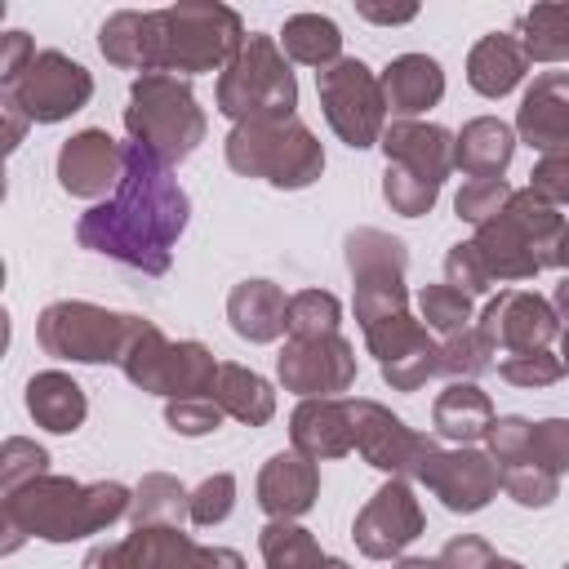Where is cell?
I'll return each instance as SVG.
<instances>
[{
	"mask_svg": "<svg viewBox=\"0 0 569 569\" xmlns=\"http://www.w3.org/2000/svg\"><path fill=\"white\" fill-rule=\"evenodd\" d=\"M227 511H231V476L204 480V485H200V493H196V507H191V516H196L200 525H209V520H222Z\"/></svg>",
	"mask_w": 569,
	"mask_h": 569,
	"instance_id": "30",
	"label": "cell"
},
{
	"mask_svg": "<svg viewBox=\"0 0 569 569\" xmlns=\"http://www.w3.org/2000/svg\"><path fill=\"white\" fill-rule=\"evenodd\" d=\"M280 40H284V53H289V58H298V62H307V67H320V71H325V67L338 58V49H342L338 27H333L329 18H320V13H298V18H289L284 31H280Z\"/></svg>",
	"mask_w": 569,
	"mask_h": 569,
	"instance_id": "23",
	"label": "cell"
},
{
	"mask_svg": "<svg viewBox=\"0 0 569 569\" xmlns=\"http://www.w3.org/2000/svg\"><path fill=\"white\" fill-rule=\"evenodd\" d=\"M298 102L293 89V71L284 67V58L276 53V44L267 36H249V44L236 53V62L227 67V76L218 80V111L236 116V120H280L289 116Z\"/></svg>",
	"mask_w": 569,
	"mask_h": 569,
	"instance_id": "5",
	"label": "cell"
},
{
	"mask_svg": "<svg viewBox=\"0 0 569 569\" xmlns=\"http://www.w3.org/2000/svg\"><path fill=\"white\" fill-rule=\"evenodd\" d=\"M511 307H516L520 320H507V316H498V311L485 316V320H489V325H485L489 338H507L511 347H529V342H547V338L556 333V320H551L547 302L525 298V293H511Z\"/></svg>",
	"mask_w": 569,
	"mask_h": 569,
	"instance_id": "25",
	"label": "cell"
},
{
	"mask_svg": "<svg viewBox=\"0 0 569 569\" xmlns=\"http://www.w3.org/2000/svg\"><path fill=\"white\" fill-rule=\"evenodd\" d=\"M565 365H569V333H565Z\"/></svg>",
	"mask_w": 569,
	"mask_h": 569,
	"instance_id": "40",
	"label": "cell"
},
{
	"mask_svg": "<svg viewBox=\"0 0 569 569\" xmlns=\"http://www.w3.org/2000/svg\"><path fill=\"white\" fill-rule=\"evenodd\" d=\"M262 556L271 569H320L316 542L293 525H267L262 529Z\"/></svg>",
	"mask_w": 569,
	"mask_h": 569,
	"instance_id": "26",
	"label": "cell"
},
{
	"mask_svg": "<svg viewBox=\"0 0 569 569\" xmlns=\"http://www.w3.org/2000/svg\"><path fill=\"white\" fill-rule=\"evenodd\" d=\"M520 133L538 151H565L569 142V71H542L520 102Z\"/></svg>",
	"mask_w": 569,
	"mask_h": 569,
	"instance_id": "9",
	"label": "cell"
},
{
	"mask_svg": "<svg viewBox=\"0 0 569 569\" xmlns=\"http://www.w3.org/2000/svg\"><path fill=\"white\" fill-rule=\"evenodd\" d=\"M525 62H529V58H525L520 40L489 31V36L471 49L467 80H471V89H476V93H485V98H502V93L525 76Z\"/></svg>",
	"mask_w": 569,
	"mask_h": 569,
	"instance_id": "15",
	"label": "cell"
},
{
	"mask_svg": "<svg viewBox=\"0 0 569 569\" xmlns=\"http://www.w3.org/2000/svg\"><path fill=\"white\" fill-rule=\"evenodd\" d=\"M507 196V187L498 178H476L471 187L458 191V218H471V222H485L489 213H498V200Z\"/></svg>",
	"mask_w": 569,
	"mask_h": 569,
	"instance_id": "27",
	"label": "cell"
},
{
	"mask_svg": "<svg viewBox=\"0 0 569 569\" xmlns=\"http://www.w3.org/2000/svg\"><path fill=\"white\" fill-rule=\"evenodd\" d=\"M231 320H236V333L262 342V338H276V329L284 325V302L267 280H244L231 293Z\"/></svg>",
	"mask_w": 569,
	"mask_h": 569,
	"instance_id": "20",
	"label": "cell"
},
{
	"mask_svg": "<svg viewBox=\"0 0 569 569\" xmlns=\"http://www.w3.org/2000/svg\"><path fill=\"white\" fill-rule=\"evenodd\" d=\"M27 409L49 427V431H76L84 418V396L71 378L62 373H40L27 387Z\"/></svg>",
	"mask_w": 569,
	"mask_h": 569,
	"instance_id": "19",
	"label": "cell"
},
{
	"mask_svg": "<svg viewBox=\"0 0 569 569\" xmlns=\"http://www.w3.org/2000/svg\"><path fill=\"white\" fill-rule=\"evenodd\" d=\"M382 147H387L391 160L409 164V169H396V173H405L413 182H427V187H440V178L449 169V133L445 129H436V124H391Z\"/></svg>",
	"mask_w": 569,
	"mask_h": 569,
	"instance_id": "12",
	"label": "cell"
},
{
	"mask_svg": "<svg viewBox=\"0 0 569 569\" xmlns=\"http://www.w3.org/2000/svg\"><path fill=\"white\" fill-rule=\"evenodd\" d=\"M418 525H422L418 520V507H413L409 489L396 480V485L378 489V498L369 502V511L356 525V538H360V547L369 556H387V551H400L418 533Z\"/></svg>",
	"mask_w": 569,
	"mask_h": 569,
	"instance_id": "11",
	"label": "cell"
},
{
	"mask_svg": "<svg viewBox=\"0 0 569 569\" xmlns=\"http://www.w3.org/2000/svg\"><path fill=\"white\" fill-rule=\"evenodd\" d=\"M227 160L240 173H267V182L276 187H307L325 169L320 147L293 116L240 124L227 142Z\"/></svg>",
	"mask_w": 569,
	"mask_h": 569,
	"instance_id": "3",
	"label": "cell"
},
{
	"mask_svg": "<svg viewBox=\"0 0 569 569\" xmlns=\"http://www.w3.org/2000/svg\"><path fill=\"white\" fill-rule=\"evenodd\" d=\"M280 373H284V382H293L298 391H338V387H347V378H351V356H347V347L338 351V356H320V338H311V342H293L284 356H280Z\"/></svg>",
	"mask_w": 569,
	"mask_h": 569,
	"instance_id": "17",
	"label": "cell"
},
{
	"mask_svg": "<svg viewBox=\"0 0 569 569\" xmlns=\"http://www.w3.org/2000/svg\"><path fill=\"white\" fill-rule=\"evenodd\" d=\"M369 413H373L378 427H360V422H356L351 436H356V445H360L378 467H387V471H413L409 453L431 458V445H427V440H413L400 418H387L378 405H369Z\"/></svg>",
	"mask_w": 569,
	"mask_h": 569,
	"instance_id": "16",
	"label": "cell"
},
{
	"mask_svg": "<svg viewBox=\"0 0 569 569\" xmlns=\"http://www.w3.org/2000/svg\"><path fill=\"white\" fill-rule=\"evenodd\" d=\"M400 569H440V565H427V560H409V565H400Z\"/></svg>",
	"mask_w": 569,
	"mask_h": 569,
	"instance_id": "37",
	"label": "cell"
},
{
	"mask_svg": "<svg viewBox=\"0 0 569 569\" xmlns=\"http://www.w3.org/2000/svg\"><path fill=\"white\" fill-rule=\"evenodd\" d=\"M556 302H560V307H565V311H569V280H565V284H560V289H556Z\"/></svg>",
	"mask_w": 569,
	"mask_h": 569,
	"instance_id": "36",
	"label": "cell"
},
{
	"mask_svg": "<svg viewBox=\"0 0 569 569\" xmlns=\"http://www.w3.org/2000/svg\"><path fill=\"white\" fill-rule=\"evenodd\" d=\"M124 124H129L133 142L156 151L160 160L191 156V147L200 142V129H204L187 84H178L169 71H147L133 84V107L124 111Z\"/></svg>",
	"mask_w": 569,
	"mask_h": 569,
	"instance_id": "4",
	"label": "cell"
},
{
	"mask_svg": "<svg viewBox=\"0 0 569 569\" xmlns=\"http://www.w3.org/2000/svg\"><path fill=\"white\" fill-rule=\"evenodd\" d=\"M378 84H382L387 107L400 111V116H418V111H427L431 102H440V93H445L440 62H436V58H422V53L396 58V62L382 71Z\"/></svg>",
	"mask_w": 569,
	"mask_h": 569,
	"instance_id": "14",
	"label": "cell"
},
{
	"mask_svg": "<svg viewBox=\"0 0 569 569\" xmlns=\"http://www.w3.org/2000/svg\"><path fill=\"white\" fill-rule=\"evenodd\" d=\"M187 569H240V556L236 551H196Z\"/></svg>",
	"mask_w": 569,
	"mask_h": 569,
	"instance_id": "34",
	"label": "cell"
},
{
	"mask_svg": "<svg viewBox=\"0 0 569 569\" xmlns=\"http://www.w3.org/2000/svg\"><path fill=\"white\" fill-rule=\"evenodd\" d=\"M422 311H427V320H431L436 329H458V325L467 320V293L436 284V289L422 293Z\"/></svg>",
	"mask_w": 569,
	"mask_h": 569,
	"instance_id": "28",
	"label": "cell"
},
{
	"mask_svg": "<svg viewBox=\"0 0 569 569\" xmlns=\"http://www.w3.org/2000/svg\"><path fill=\"white\" fill-rule=\"evenodd\" d=\"M418 9H400V13H387V9H373V4H360V18L369 22H409Z\"/></svg>",
	"mask_w": 569,
	"mask_h": 569,
	"instance_id": "35",
	"label": "cell"
},
{
	"mask_svg": "<svg viewBox=\"0 0 569 569\" xmlns=\"http://www.w3.org/2000/svg\"><path fill=\"white\" fill-rule=\"evenodd\" d=\"M240 40L236 9L222 4H182L160 13H111L102 22V53L120 67H178V71H209L222 62Z\"/></svg>",
	"mask_w": 569,
	"mask_h": 569,
	"instance_id": "2",
	"label": "cell"
},
{
	"mask_svg": "<svg viewBox=\"0 0 569 569\" xmlns=\"http://www.w3.org/2000/svg\"><path fill=\"white\" fill-rule=\"evenodd\" d=\"M502 373H507L511 382H551V378L560 373V365L547 360L542 351H533V356H525V365H520V360H507Z\"/></svg>",
	"mask_w": 569,
	"mask_h": 569,
	"instance_id": "31",
	"label": "cell"
},
{
	"mask_svg": "<svg viewBox=\"0 0 569 569\" xmlns=\"http://www.w3.org/2000/svg\"><path fill=\"white\" fill-rule=\"evenodd\" d=\"M422 480L445 498L449 511H476L489 502V493L498 489L502 471L485 458V453H453V458H431L422 467Z\"/></svg>",
	"mask_w": 569,
	"mask_h": 569,
	"instance_id": "10",
	"label": "cell"
},
{
	"mask_svg": "<svg viewBox=\"0 0 569 569\" xmlns=\"http://www.w3.org/2000/svg\"><path fill=\"white\" fill-rule=\"evenodd\" d=\"M129 316H111L84 302H58L40 316V342L62 360H111L107 351H120L116 333H124Z\"/></svg>",
	"mask_w": 569,
	"mask_h": 569,
	"instance_id": "8",
	"label": "cell"
},
{
	"mask_svg": "<svg viewBox=\"0 0 569 569\" xmlns=\"http://www.w3.org/2000/svg\"><path fill=\"white\" fill-rule=\"evenodd\" d=\"M169 422L178 427V431H187V436H200V431H209V427H218V409L213 405H173L169 409Z\"/></svg>",
	"mask_w": 569,
	"mask_h": 569,
	"instance_id": "32",
	"label": "cell"
},
{
	"mask_svg": "<svg viewBox=\"0 0 569 569\" xmlns=\"http://www.w3.org/2000/svg\"><path fill=\"white\" fill-rule=\"evenodd\" d=\"M565 569H569V565H565Z\"/></svg>",
	"mask_w": 569,
	"mask_h": 569,
	"instance_id": "41",
	"label": "cell"
},
{
	"mask_svg": "<svg viewBox=\"0 0 569 569\" xmlns=\"http://www.w3.org/2000/svg\"><path fill=\"white\" fill-rule=\"evenodd\" d=\"M516 31L525 36L520 40L525 58H538V62L569 58V4H533L529 13H520Z\"/></svg>",
	"mask_w": 569,
	"mask_h": 569,
	"instance_id": "21",
	"label": "cell"
},
{
	"mask_svg": "<svg viewBox=\"0 0 569 569\" xmlns=\"http://www.w3.org/2000/svg\"><path fill=\"white\" fill-rule=\"evenodd\" d=\"M316 89H320L325 116L342 133V142L369 147L382 124V84L369 76V67L356 58H338L333 67H325L316 76Z\"/></svg>",
	"mask_w": 569,
	"mask_h": 569,
	"instance_id": "7",
	"label": "cell"
},
{
	"mask_svg": "<svg viewBox=\"0 0 569 569\" xmlns=\"http://www.w3.org/2000/svg\"><path fill=\"white\" fill-rule=\"evenodd\" d=\"M89 93H93L89 71L53 49L31 53L27 67L4 76V98L13 107H27L31 120H62V116L80 111L89 102Z\"/></svg>",
	"mask_w": 569,
	"mask_h": 569,
	"instance_id": "6",
	"label": "cell"
},
{
	"mask_svg": "<svg viewBox=\"0 0 569 569\" xmlns=\"http://www.w3.org/2000/svg\"><path fill=\"white\" fill-rule=\"evenodd\" d=\"M511 160V129L502 120H471L458 138V164H467L476 178L502 173Z\"/></svg>",
	"mask_w": 569,
	"mask_h": 569,
	"instance_id": "22",
	"label": "cell"
},
{
	"mask_svg": "<svg viewBox=\"0 0 569 569\" xmlns=\"http://www.w3.org/2000/svg\"><path fill=\"white\" fill-rule=\"evenodd\" d=\"M533 191H542L551 200H569V147L547 151V160L533 169Z\"/></svg>",
	"mask_w": 569,
	"mask_h": 569,
	"instance_id": "29",
	"label": "cell"
},
{
	"mask_svg": "<svg viewBox=\"0 0 569 569\" xmlns=\"http://www.w3.org/2000/svg\"><path fill=\"white\" fill-rule=\"evenodd\" d=\"M320 569H347L342 560H320Z\"/></svg>",
	"mask_w": 569,
	"mask_h": 569,
	"instance_id": "38",
	"label": "cell"
},
{
	"mask_svg": "<svg viewBox=\"0 0 569 569\" xmlns=\"http://www.w3.org/2000/svg\"><path fill=\"white\" fill-rule=\"evenodd\" d=\"M58 173H62V187L76 191V196H98L102 187H111L120 178L116 169V147L102 129H84L76 133L62 156H58Z\"/></svg>",
	"mask_w": 569,
	"mask_h": 569,
	"instance_id": "13",
	"label": "cell"
},
{
	"mask_svg": "<svg viewBox=\"0 0 569 569\" xmlns=\"http://www.w3.org/2000/svg\"><path fill=\"white\" fill-rule=\"evenodd\" d=\"M436 427L449 436V440H471L480 431H489V400L476 391V387H449L436 405Z\"/></svg>",
	"mask_w": 569,
	"mask_h": 569,
	"instance_id": "24",
	"label": "cell"
},
{
	"mask_svg": "<svg viewBox=\"0 0 569 569\" xmlns=\"http://www.w3.org/2000/svg\"><path fill=\"white\" fill-rule=\"evenodd\" d=\"M471 560H489V547L476 542V538H458V542L445 547L440 569H471Z\"/></svg>",
	"mask_w": 569,
	"mask_h": 569,
	"instance_id": "33",
	"label": "cell"
},
{
	"mask_svg": "<svg viewBox=\"0 0 569 569\" xmlns=\"http://www.w3.org/2000/svg\"><path fill=\"white\" fill-rule=\"evenodd\" d=\"M258 493H262V507H267V511H276V516H298V511L311 507L316 471H311V462H302V458H293V453H280V458H271V467L262 471Z\"/></svg>",
	"mask_w": 569,
	"mask_h": 569,
	"instance_id": "18",
	"label": "cell"
},
{
	"mask_svg": "<svg viewBox=\"0 0 569 569\" xmlns=\"http://www.w3.org/2000/svg\"><path fill=\"white\" fill-rule=\"evenodd\" d=\"M187 227V196L173 187L169 164L129 142L120 156V200L98 204L80 218V244L111 253L142 271L169 267V244Z\"/></svg>",
	"mask_w": 569,
	"mask_h": 569,
	"instance_id": "1",
	"label": "cell"
},
{
	"mask_svg": "<svg viewBox=\"0 0 569 569\" xmlns=\"http://www.w3.org/2000/svg\"><path fill=\"white\" fill-rule=\"evenodd\" d=\"M489 569H520V565H511V560H493Z\"/></svg>",
	"mask_w": 569,
	"mask_h": 569,
	"instance_id": "39",
	"label": "cell"
}]
</instances>
